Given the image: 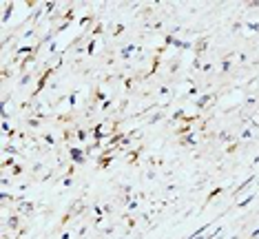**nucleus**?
<instances>
[{
  "mask_svg": "<svg viewBox=\"0 0 259 239\" xmlns=\"http://www.w3.org/2000/svg\"><path fill=\"white\" fill-rule=\"evenodd\" d=\"M199 239H208V237H199Z\"/></svg>",
  "mask_w": 259,
  "mask_h": 239,
  "instance_id": "obj_1",
  "label": "nucleus"
}]
</instances>
